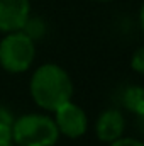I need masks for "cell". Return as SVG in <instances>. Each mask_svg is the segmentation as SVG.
Here are the masks:
<instances>
[{
    "instance_id": "52a82bcc",
    "label": "cell",
    "mask_w": 144,
    "mask_h": 146,
    "mask_svg": "<svg viewBox=\"0 0 144 146\" xmlns=\"http://www.w3.org/2000/svg\"><path fill=\"white\" fill-rule=\"evenodd\" d=\"M122 104L134 112L137 117L144 115V90L139 85H131L126 88L124 95H122Z\"/></svg>"
},
{
    "instance_id": "5bb4252c",
    "label": "cell",
    "mask_w": 144,
    "mask_h": 146,
    "mask_svg": "<svg viewBox=\"0 0 144 146\" xmlns=\"http://www.w3.org/2000/svg\"><path fill=\"white\" fill-rule=\"evenodd\" d=\"M0 146H12V145H0Z\"/></svg>"
},
{
    "instance_id": "30bf717a",
    "label": "cell",
    "mask_w": 144,
    "mask_h": 146,
    "mask_svg": "<svg viewBox=\"0 0 144 146\" xmlns=\"http://www.w3.org/2000/svg\"><path fill=\"white\" fill-rule=\"evenodd\" d=\"M12 124H0V145H12Z\"/></svg>"
},
{
    "instance_id": "3957f363",
    "label": "cell",
    "mask_w": 144,
    "mask_h": 146,
    "mask_svg": "<svg viewBox=\"0 0 144 146\" xmlns=\"http://www.w3.org/2000/svg\"><path fill=\"white\" fill-rule=\"evenodd\" d=\"M36 58V44L24 31L7 33L0 41V66L9 73L27 72Z\"/></svg>"
},
{
    "instance_id": "ba28073f",
    "label": "cell",
    "mask_w": 144,
    "mask_h": 146,
    "mask_svg": "<svg viewBox=\"0 0 144 146\" xmlns=\"http://www.w3.org/2000/svg\"><path fill=\"white\" fill-rule=\"evenodd\" d=\"M44 29H46V27H44V22H42L41 19H37V17L36 19H31V17H29L27 22H26V26L22 27V31L31 37L32 41H36V39H39V37L42 36V34H44Z\"/></svg>"
},
{
    "instance_id": "5b68a950",
    "label": "cell",
    "mask_w": 144,
    "mask_h": 146,
    "mask_svg": "<svg viewBox=\"0 0 144 146\" xmlns=\"http://www.w3.org/2000/svg\"><path fill=\"white\" fill-rule=\"evenodd\" d=\"M31 17L29 0H0V33L22 31Z\"/></svg>"
},
{
    "instance_id": "8992f818",
    "label": "cell",
    "mask_w": 144,
    "mask_h": 146,
    "mask_svg": "<svg viewBox=\"0 0 144 146\" xmlns=\"http://www.w3.org/2000/svg\"><path fill=\"white\" fill-rule=\"evenodd\" d=\"M124 129H126V119L119 109L104 110L95 122V134L104 143H112L122 138Z\"/></svg>"
},
{
    "instance_id": "6da1fadb",
    "label": "cell",
    "mask_w": 144,
    "mask_h": 146,
    "mask_svg": "<svg viewBox=\"0 0 144 146\" xmlns=\"http://www.w3.org/2000/svg\"><path fill=\"white\" fill-rule=\"evenodd\" d=\"M31 97L41 109L54 112L73 97V82L66 70L56 63H46L36 68L29 83Z\"/></svg>"
},
{
    "instance_id": "9c48e42d",
    "label": "cell",
    "mask_w": 144,
    "mask_h": 146,
    "mask_svg": "<svg viewBox=\"0 0 144 146\" xmlns=\"http://www.w3.org/2000/svg\"><path fill=\"white\" fill-rule=\"evenodd\" d=\"M131 68L137 75H143L144 73V48H139L134 53V56L131 60Z\"/></svg>"
},
{
    "instance_id": "7a4b0ae2",
    "label": "cell",
    "mask_w": 144,
    "mask_h": 146,
    "mask_svg": "<svg viewBox=\"0 0 144 146\" xmlns=\"http://www.w3.org/2000/svg\"><path fill=\"white\" fill-rule=\"evenodd\" d=\"M12 139L19 146H54L59 139V131L49 115L26 114L14 119Z\"/></svg>"
},
{
    "instance_id": "8fae6325",
    "label": "cell",
    "mask_w": 144,
    "mask_h": 146,
    "mask_svg": "<svg viewBox=\"0 0 144 146\" xmlns=\"http://www.w3.org/2000/svg\"><path fill=\"white\" fill-rule=\"evenodd\" d=\"M110 146H144V145L136 138H119V139L112 141Z\"/></svg>"
},
{
    "instance_id": "7c38bea8",
    "label": "cell",
    "mask_w": 144,
    "mask_h": 146,
    "mask_svg": "<svg viewBox=\"0 0 144 146\" xmlns=\"http://www.w3.org/2000/svg\"><path fill=\"white\" fill-rule=\"evenodd\" d=\"M14 115L5 106H0V124H14Z\"/></svg>"
},
{
    "instance_id": "277c9868",
    "label": "cell",
    "mask_w": 144,
    "mask_h": 146,
    "mask_svg": "<svg viewBox=\"0 0 144 146\" xmlns=\"http://www.w3.org/2000/svg\"><path fill=\"white\" fill-rule=\"evenodd\" d=\"M54 124H56L59 134H63L70 139H76L87 133L88 117L78 104L70 100L54 110Z\"/></svg>"
},
{
    "instance_id": "4fadbf2b",
    "label": "cell",
    "mask_w": 144,
    "mask_h": 146,
    "mask_svg": "<svg viewBox=\"0 0 144 146\" xmlns=\"http://www.w3.org/2000/svg\"><path fill=\"white\" fill-rule=\"evenodd\" d=\"M93 2H112V0H93Z\"/></svg>"
}]
</instances>
